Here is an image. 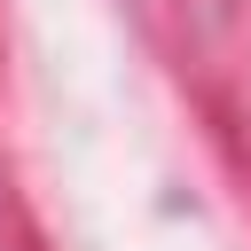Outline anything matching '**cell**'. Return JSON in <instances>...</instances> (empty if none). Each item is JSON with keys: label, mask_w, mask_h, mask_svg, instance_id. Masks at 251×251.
Wrapping results in <instances>:
<instances>
[]
</instances>
